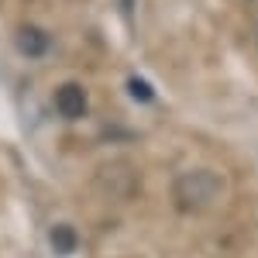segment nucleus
Masks as SVG:
<instances>
[{
    "instance_id": "6",
    "label": "nucleus",
    "mask_w": 258,
    "mask_h": 258,
    "mask_svg": "<svg viewBox=\"0 0 258 258\" xmlns=\"http://www.w3.org/2000/svg\"><path fill=\"white\" fill-rule=\"evenodd\" d=\"M127 90H131V97L141 100V103H152V100H155V90H152L148 83H141L138 76H131V80H127Z\"/></svg>"
},
{
    "instance_id": "1",
    "label": "nucleus",
    "mask_w": 258,
    "mask_h": 258,
    "mask_svg": "<svg viewBox=\"0 0 258 258\" xmlns=\"http://www.w3.org/2000/svg\"><path fill=\"white\" fill-rule=\"evenodd\" d=\"M220 182L217 172H207V169H193V172H182L172 182V207L179 214H203L207 207H214L220 200Z\"/></svg>"
},
{
    "instance_id": "5",
    "label": "nucleus",
    "mask_w": 258,
    "mask_h": 258,
    "mask_svg": "<svg viewBox=\"0 0 258 258\" xmlns=\"http://www.w3.org/2000/svg\"><path fill=\"white\" fill-rule=\"evenodd\" d=\"M48 244H52L55 255H73V251L80 248V234H76L69 224H55V227L48 231Z\"/></svg>"
},
{
    "instance_id": "3",
    "label": "nucleus",
    "mask_w": 258,
    "mask_h": 258,
    "mask_svg": "<svg viewBox=\"0 0 258 258\" xmlns=\"http://www.w3.org/2000/svg\"><path fill=\"white\" fill-rule=\"evenodd\" d=\"M55 110H59L66 120H80V117H86V110H90L86 90H83L80 83H62L59 90H55Z\"/></svg>"
},
{
    "instance_id": "4",
    "label": "nucleus",
    "mask_w": 258,
    "mask_h": 258,
    "mask_svg": "<svg viewBox=\"0 0 258 258\" xmlns=\"http://www.w3.org/2000/svg\"><path fill=\"white\" fill-rule=\"evenodd\" d=\"M14 45H18L21 55H28V59H41V55H48V48H52V41L48 35L35 28V24H21L18 31H14Z\"/></svg>"
},
{
    "instance_id": "2",
    "label": "nucleus",
    "mask_w": 258,
    "mask_h": 258,
    "mask_svg": "<svg viewBox=\"0 0 258 258\" xmlns=\"http://www.w3.org/2000/svg\"><path fill=\"white\" fill-rule=\"evenodd\" d=\"M100 193H107L110 200H131L138 193V172L131 162H107L100 165L97 176H93Z\"/></svg>"
}]
</instances>
